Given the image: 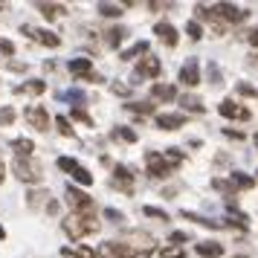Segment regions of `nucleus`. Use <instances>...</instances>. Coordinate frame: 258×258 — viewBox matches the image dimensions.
I'll use <instances>...</instances> for the list:
<instances>
[{
    "label": "nucleus",
    "instance_id": "nucleus-1",
    "mask_svg": "<svg viewBox=\"0 0 258 258\" xmlns=\"http://www.w3.org/2000/svg\"><path fill=\"white\" fill-rule=\"evenodd\" d=\"M99 226H102V223L96 221V218H84V215H73V212H70V218L61 221V229L70 235L73 241H79V238H84V235L99 232Z\"/></svg>",
    "mask_w": 258,
    "mask_h": 258
},
{
    "label": "nucleus",
    "instance_id": "nucleus-2",
    "mask_svg": "<svg viewBox=\"0 0 258 258\" xmlns=\"http://www.w3.org/2000/svg\"><path fill=\"white\" fill-rule=\"evenodd\" d=\"M12 171L21 183H32V186H35V183L44 180V165L38 163V160H32V157H15Z\"/></svg>",
    "mask_w": 258,
    "mask_h": 258
},
{
    "label": "nucleus",
    "instance_id": "nucleus-3",
    "mask_svg": "<svg viewBox=\"0 0 258 258\" xmlns=\"http://www.w3.org/2000/svg\"><path fill=\"white\" fill-rule=\"evenodd\" d=\"M67 206L73 215H84V218H96V203L93 198H87L82 188L67 186Z\"/></svg>",
    "mask_w": 258,
    "mask_h": 258
},
{
    "label": "nucleus",
    "instance_id": "nucleus-4",
    "mask_svg": "<svg viewBox=\"0 0 258 258\" xmlns=\"http://www.w3.org/2000/svg\"><path fill=\"white\" fill-rule=\"evenodd\" d=\"M209 12H212V18H218L221 24H241V21H246V18H249V12H246V9L232 6V3H215Z\"/></svg>",
    "mask_w": 258,
    "mask_h": 258
},
{
    "label": "nucleus",
    "instance_id": "nucleus-5",
    "mask_svg": "<svg viewBox=\"0 0 258 258\" xmlns=\"http://www.w3.org/2000/svg\"><path fill=\"white\" fill-rule=\"evenodd\" d=\"M58 168L61 171H67L79 186H93V174H90L79 160H73V157H58Z\"/></svg>",
    "mask_w": 258,
    "mask_h": 258
},
{
    "label": "nucleus",
    "instance_id": "nucleus-6",
    "mask_svg": "<svg viewBox=\"0 0 258 258\" xmlns=\"http://www.w3.org/2000/svg\"><path fill=\"white\" fill-rule=\"evenodd\" d=\"M145 165H148V174L157 177V180H165V177L174 171V165L168 163L160 151H148L145 154Z\"/></svg>",
    "mask_w": 258,
    "mask_h": 258
},
{
    "label": "nucleus",
    "instance_id": "nucleus-7",
    "mask_svg": "<svg viewBox=\"0 0 258 258\" xmlns=\"http://www.w3.org/2000/svg\"><path fill=\"white\" fill-rule=\"evenodd\" d=\"M24 119H26V122H29L35 131H41V134L49 128V113H47V107H41V105H29V107L24 110Z\"/></svg>",
    "mask_w": 258,
    "mask_h": 258
},
{
    "label": "nucleus",
    "instance_id": "nucleus-8",
    "mask_svg": "<svg viewBox=\"0 0 258 258\" xmlns=\"http://www.w3.org/2000/svg\"><path fill=\"white\" fill-rule=\"evenodd\" d=\"M24 32L32 38V41H38V44H47V47H52V49L61 47V38L55 35V32H49V29H38V26H29V24H26Z\"/></svg>",
    "mask_w": 258,
    "mask_h": 258
},
{
    "label": "nucleus",
    "instance_id": "nucleus-9",
    "mask_svg": "<svg viewBox=\"0 0 258 258\" xmlns=\"http://www.w3.org/2000/svg\"><path fill=\"white\" fill-rule=\"evenodd\" d=\"M180 82L186 84V87H198L200 84V64L198 58H188L183 64V70H180Z\"/></svg>",
    "mask_w": 258,
    "mask_h": 258
},
{
    "label": "nucleus",
    "instance_id": "nucleus-10",
    "mask_svg": "<svg viewBox=\"0 0 258 258\" xmlns=\"http://www.w3.org/2000/svg\"><path fill=\"white\" fill-rule=\"evenodd\" d=\"M160 58L157 55H142L140 64H137V76H145V79H157L160 76Z\"/></svg>",
    "mask_w": 258,
    "mask_h": 258
},
{
    "label": "nucleus",
    "instance_id": "nucleus-11",
    "mask_svg": "<svg viewBox=\"0 0 258 258\" xmlns=\"http://www.w3.org/2000/svg\"><path fill=\"white\" fill-rule=\"evenodd\" d=\"M218 113L226 119H249V110L241 107L238 102H232V99H223L221 105H218Z\"/></svg>",
    "mask_w": 258,
    "mask_h": 258
},
{
    "label": "nucleus",
    "instance_id": "nucleus-12",
    "mask_svg": "<svg viewBox=\"0 0 258 258\" xmlns=\"http://www.w3.org/2000/svg\"><path fill=\"white\" fill-rule=\"evenodd\" d=\"M113 186H116L119 191H125V195L134 191V174H131L125 165H116V168H113Z\"/></svg>",
    "mask_w": 258,
    "mask_h": 258
},
{
    "label": "nucleus",
    "instance_id": "nucleus-13",
    "mask_svg": "<svg viewBox=\"0 0 258 258\" xmlns=\"http://www.w3.org/2000/svg\"><path fill=\"white\" fill-rule=\"evenodd\" d=\"M186 125V116L183 113H157V128L163 131H177Z\"/></svg>",
    "mask_w": 258,
    "mask_h": 258
},
{
    "label": "nucleus",
    "instance_id": "nucleus-14",
    "mask_svg": "<svg viewBox=\"0 0 258 258\" xmlns=\"http://www.w3.org/2000/svg\"><path fill=\"white\" fill-rule=\"evenodd\" d=\"M154 32H157V38L163 41L165 47H177V41H180V38H177V29L171 24H165V21L154 26Z\"/></svg>",
    "mask_w": 258,
    "mask_h": 258
},
{
    "label": "nucleus",
    "instance_id": "nucleus-15",
    "mask_svg": "<svg viewBox=\"0 0 258 258\" xmlns=\"http://www.w3.org/2000/svg\"><path fill=\"white\" fill-rule=\"evenodd\" d=\"M67 67H70V73L76 76V79H82V82H84V79L93 73V61H90V58H70Z\"/></svg>",
    "mask_w": 258,
    "mask_h": 258
},
{
    "label": "nucleus",
    "instance_id": "nucleus-16",
    "mask_svg": "<svg viewBox=\"0 0 258 258\" xmlns=\"http://www.w3.org/2000/svg\"><path fill=\"white\" fill-rule=\"evenodd\" d=\"M151 99H157V102H174L177 99V87H171V84H154L151 87Z\"/></svg>",
    "mask_w": 258,
    "mask_h": 258
},
{
    "label": "nucleus",
    "instance_id": "nucleus-17",
    "mask_svg": "<svg viewBox=\"0 0 258 258\" xmlns=\"http://www.w3.org/2000/svg\"><path fill=\"white\" fill-rule=\"evenodd\" d=\"M26 203H29V209L49 206V191H44V188H32V191L26 195Z\"/></svg>",
    "mask_w": 258,
    "mask_h": 258
},
{
    "label": "nucleus",
    "instance_id": "nucleus-18",
    "mask_svg": "<svg viewBox=\"0 0 258 258\" xmlns=\"http://www.w3.org/2000/svg\"><path fill=\"white\" fill-rule=\"evenodd\" d=\"M61 255H67V258H96V252L90 249V246L70 244V246H64V249H61Z\"/></svg>",
    "mask_w": 258,
    "mask_h": 258
},
{
    "label": "nucleus",
    "instance_id": "nucleus-19",
    "mask_svg": "<svg viewBox=\"0 0 258 258\" xmlns=\"http://www.w3.org/2000/svg\"><path fill=\"white\" fill-rule=\"evenodd\" d=\"M125 35H128V29H125V26H113V29H107V32H105V44H107V47H119V44L125 41Z\"/></svg>",
    "mask_w": 258,
    "mask_h": 258
},
{
    "label": "nucleus",
    "instance_id": "nucleus-20",
    "mask_svg": "<svg viewBox=\"0 0 258 258\" xmlns=\"http://www.w3.org/2000/svg\"><path fill=\"white\" fill-rule=\"evenodd\" d=\"M44 90H47V84H44V82H38V79H32V82L18 84V87H15V93H29V96H41Z\"/></svg>",
    "mask_w": 258,
    "mask_h": 258
},
{
    "label": "nucleus",
    "instance_id": "nucleus-21",
    "mask_svg": "<svg viewBox=\"0 0 258 258\" xmlns=\"http://www.w3.org/2000/svg\"><path fill=\"white\" fill-rule=\"evenodd\" d=\"M198 252L203 258H221L223 255V246L215 244V241H203V244H198Z\"/></svg>",
    "mask_w": 258,
    "mask_h": 258
},
{
    "label": "nucleus",
    "instance_id": "nucleus-22",
    "mask_svg": "<svg viewBox=\"0 0 258 258\" xmlns=\"http://www.w3.org/2000/svg\"><path fill=\"white\" fill-rule=\"evenodd\" d=\"M12 148L18 151V157H32V151H35V142L18 137V140H12Z\"/></svg>",
    "mask_w": 258,
    "mask_h": 258
},
{
    "label": "nucleus",
    "instance_id": "nucleus-23",
    "mask_svg": "<svg viewBox=\"0 0 258 258\" xmlns=\"http://www.w3.org/2000/svg\"><path fill=\"white\" fill-rule=\"evenodd\" d=\"M137 55H148V41H137L131 49H125L122 61H131V58H137Z\"/></svg>",
    "mask_w": 258,
    "mask_h": 258
},
{
    "label": "nucleus",
    "instance_id": "nucleus-24",
    "mask_svg": "<svg viewBox=\"0 0 258 258\" xmlns=\"http://www.w3.org/2000/svg\"><path fill=\"white\" fill-rule=\"evenodd\" d=\"M229 183H232L235 188H252L255 186V180H252V177H244L241 171H232V174H229Z\"/></svg>",
    "mask_w": 258,
    "mask_h": 258
},
{
    "label": "nucleus",
    "instance_id": "nucleus-25",
    "mask_svg": "<svg viewBox=\"0 0 258 258\" xmlns=\"http://www.w3.org/2000/svg\"><path fill=\"white\" fill-rule=\"evenodd\" d=\"M38 9H41V15H44L47 21H52V18H58V15L64 12V6H58V3H38Z\"/></svg>",
    "mask_w": 258,
    "mask_h": 258
},
{
    "label": "nucleus",
    "instance_id": "nucleus-26",
    "mask_svg": "<svg viewBox=\"0 0 258 258\" xmlns=\"http://www.w3.org/2000/svg\"><path fill=\"white\" fill-rule=\"evenodd\" d=\"M183 218H186V221L200 223V226H209V229H221V223H218V221H209V218H200V215H195V212H186V209H183Z\"/></svg>",
    "mask_w": 258,
    "mask_h": 258
},
{
    "label": "nucleus",
    "instance_id": "nucleus-27",
    "mask_svg": "<svg viewBox=\"0 0 258 258\" xmlns=\"http://www.w3.org/2000/svg\"><path fill=\"white\" fill-rule=\"evenodd\" d=\"M180 105L186 107V110H191V113H203V102H200L198 96H183Z\"/></svg>",
    "mask_w": 258,
    "mask_h": 258
},
{
    "label": "nucleus",
    "instance_id": "nucleus-28",
    "mask_svg": "<svg viewBox=\"0 0 258 258\" xmlns=\"http://www.w3.org/2000/svg\"><path fill=\"white\" fill-rule=\"evenodd\" d=\"M212 186L218 188V191H223V195H229V200H235V191H238V188H235L229 180H221V177H215V180H212Z\"/></svg>",
    "mask_w": 258,
    "mask_h": 258
},
{
    "label": "nucleus",
    "instance_id": "nucleus-29",
    "mask_svg": "<svg viewBox=\"0 0 258 258\" xmlns=\"http://www.w3.org/2000/svg\"><path fill=\"white\" fill-rule=\"evenodd\" d=\"M96 9H99V15H105V18H119L122 15V6L119 3H99Z\"/></svg>",
    "mask_w": 258,
    "mask_h": 258
},
{
    "label": "nucleus",
    "instance_id": "nucleus-30",
    "mask_svg": "<svg viewBox=\"0 0 258 258\" xmlns=\"http://www.w3.org/2000/svg\"><path fill=\"white\" fill-rule=\"evenodd\" d=\"M125 107H128L131 113H154V105H151V102H128Z\"/></svg>",
    "mask_w": 258,
    "mask_h": 258
},
{
    "label": "nucleus",
    "instance_id": "nucleus-31",
    "mask_svg": "<svg viewBox=\"0 0 258 258\" xmlns=\"http://www.w3.org/2000/svg\"><path fill=\"white\" fill-rule=\"evenodd\" d=\"M160 255H163V258H183V255H186V249H183V246H177V244H171V246H163V249H160Z\"/></svg>",
    "mask_w": 258,
    "mask_h": 258
},
{
    "label": "nucleus",
    "instance_id": "nucleus-32",
    "mask_svg": "<svg viewBox=\"0 0 258 258\" xmlns=\"http://www.w3.org/2000/svg\"><path fill=\"white\" fill-rule=\"evenodd\" d=\"M142 215H145V218H157V221H168V215H165L163 209H157V206H145V209H142Z\"/></svg>",
    "mask_w": 258,
    "mask_h": 258
},
{
    "label": "nucleus",
    "instance_id": "nucleus-33",
    "mask_svg": "<svg viewBox=\"0 0 258 258\" xmlns=\"http://www.w3.org/2000/svg\"><path fill=\"white\" fill-rule=\"evenodd\" d=\"M15 116H18V113H15V107H0V125H12L15 122Z\"/></svg>",
    "mask_w": 258,
    "mask_h": 258
},
{
    "label": "nucleus",
    "instance_id": "nucleus-34",
    "mask_svg": "<svg viewBox=\"0 0 258 258\" xmlns=\"http://www.w3.org/2000/svg\"><path fill=\"white\" fill-rule=\"evenodd\" d=\"M55 125H58L61 137H73V128H70V119L67 116H55Z\"/></svg>",
    "mask_w": 258,
    "mask_h": 258
},
{
    "label": "nucleus",
    "instance_id": "nucleus-35",
    "mask_svg": "<svg viewBox=\"0 0 258 258\" xmlns=\"http://www.w3.org/2000/svg\"><path fill=\"white\" fill-rule=\"evenodd\" d=\"M163 157H165V160H168L171 165H174V168H177L180 163H183V154L177 151V148H165V151H163Z\"/></svg>",
    "mask_w": 258,
    "mask_h": 258
},
{
    "label": "nucleus",
    "instance_id": "nucleus-36",
    "mask_svg": "<svg viewBox=\"0 0 258 258\" xmlns=\"http://www.w3.org/2000/svg\"><path fill=\"white\" fill-rule=\"evenodd\" d=\"M113 137H119V140H125V142H137V131H131V128H116V131H113Z\"/></svg>",
    "mask_w": 258,
    "mask_h": 258
},
{
    "label": "nucleus",
    "instance_id": "nucleus-37",
    "mask_svg": "<svg viewBox=\"0 0 258 258\" xmlns=\"http://www.w3.org/2000/svg\"><path fill=\"white\" fill-rule=\"evenodd\" d=\"M186 32H188V38H195V41H200V38H203V29H200L198 21H188V24H186Z\"/></svg>",
    "mask_w": 258,
    "mask_h": 258
},
{
    "label": "nucleus",
    "instance_id": "nucleus-38",
    "mask_svg": "<svg viewBox=\"0 0 258 258\" xmlns=\"http://www.w3.org/2000/svg\"><path fill=\"white\" fill-rule=\"evenodd\" d=\"M70 116H73V119H79V122H84V125H93V119H90V113H84L82 107H76V110H73Z\"/></svg>",
    "mask_w": 258,
    "mask_h": 258
},
{
    "label": "nucleus",
    "instance_id": "nucleus-39",
    "mask_svg": "<svg viewBox=\"0 0 258 258\" xmlns=\"http://www.w3.org/2000/svg\"><path fill=\"white\" fill-rule=\"evenodd\" d=\"M105 218H107V221H113V223L125 221V215H122V212H116V209H105Z\"/></svg>",
    "mask_w": 258,
    "mask_h": 258
},
{
    "label": "nucleus",
    "instance_id": "nucleus-40",
    "mask_svg": "<svg viewBox=\"0 0 258 258\" xmlns=\"http://www.w3.org/2000/svg\"><path fill=\"white\" fill-rule=\"evenodd\" d=\"M0 52H3V55H15V44L6 41V38H0Z\"/></svg>",
    "mask_w": 258,
    "mask_h": 258
},
{
    "label": "nucleus",
    "instance_id": "nucleus-41",
    "mask_svg": "<svg viewBox=\"0 0 258 258\" xmlns=\"http://www.w3.org/2000/svg\"><path fill=\"white\" fill-rule=\"evenodd\" d=\"M183 241H188V235H186V232H171V244H177V246H180Z\"/></svg>",
    "mask_w": 258,
    "mask_h": 258
},
{
    "label": "nucleus",
    "instance_id": "nucleus-42",
    "mask_svg": "<svg viewBox=\"0 0 258 258\" xmlns=\"http://www.w3.org/2000/svg\"><path fill=\"white\" fill-rule=\"evenodd\" d=\"M246 41H249L252 47H258V26H255V29H249V32H246Z\"/></svg>",
    "mask_w": 258,
    "mask_h": 258
},
{
    "label": "nucleus",
    "instance_id": "nucleus-43",
    "mask_svg": "<svg viewBox=\"0 0 258 258\" xmlns=\"http://www.w3.org/2000/svg\"><path fill=\"white\" fill-rule=\"evenodd\" d=\"M238 93L241 96H255V90H252L249 84H238Z\"/></svg>",
    "mask_w": 258,
    "mask_h": 258
},
{
    "label": "nucleus",
    "instance_id": "nucleus-44",
    "mask_svg": "<svg viewBox=\"0 0 258 258\" xmlns=\"http://www.w3.org/2000/svg\"><path fill=\"white\" fill-rule=\"evenodd\" d=\"M113 93H119V96H128V93H131V87H125V84H113Z\"/></svg>",
    "mask_w": 258,
    "mask_h": 258
},
{
    "label": "nucleus",
    "instance_id": "nucleus-45",
    "mask_svg": "<svg viewBox=\"0 0 258 258\" xmlns=\"http://www.w3.org/2000/svg\"><path fill=\"white\" fill-rule=\"evenodd\" d=\"M223 134H226V137H232V140H244V134H238V131H229V128L223 131Z\"/></svg>",
    "mask_w": 258,
    "mask_h": 258
},
{
    "label": "nucleus",
    "instance_id": "nucleus-46",
    "mask_svg": "<svg viewBox=\"0 0 258 258\" xmlns=\"http://www.w3.org/2000/svg\"><path fill=\"white\" fill-rule=\"evenodd\" d=\"M6 168H3V163H0V186H3V180H6V174H3Z\"/></svg>",
    "mask_w": 258,
    "mask_h": 258
},
{
    "label": "nucleus",
    "instance_id": "nucleus-47",
    "mask_svg": "<svg viewBox=\"0 0 258 258\" xmlns=\"http://www.w3.org/2000/svg\"><path fill=\"white\" fill-rule=\"evenodd\" d=\"M3 238H6V229H3V226H0V241H3Z\"/></svg>",
    "mask_w": 258,
    "mask_h": 258
}]
</instances>
